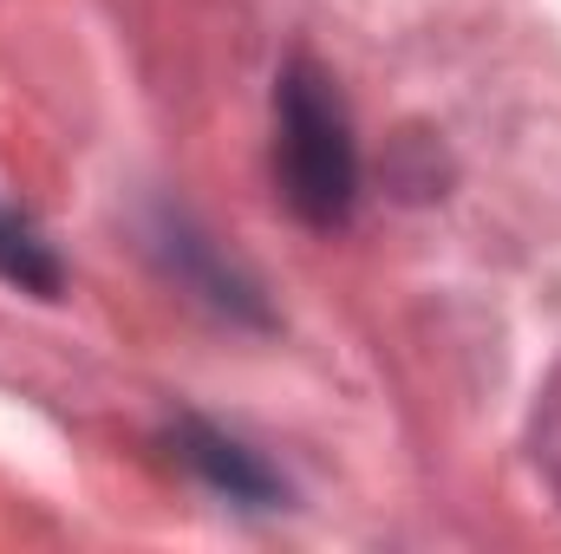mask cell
<instances>
[{
	"instance_id": "obj_1",
	"label": "cell",
	"mask_w": 561,
	"mask_h": 554,
	"mask_svg": "<svg viewBox=\"0 0 561 554\" xmlns=\"http://www.w3.org/2000/svg\"><path fill=\"white\" fill-rule=\"evenodd\" d=\"M275 183L280 203L333 235L353 222L359 203V143H353V118L333 92V79L313 59H287L275 79Z\"/></svg>"
},
{
	"instance_id": "obj_2",
	"label": "cell",
	"mask_w": 561,
	"mask_h": 554,
	"mask_svg": "<svg viewBox=\"0 0 561 554\" xmlns=\"http://www.w3.org/2000/svg\"><path fill=\"white\" fill-rule=\"evenodd\" d=\"M170 443H176V457L216 489V496H229V503H249V509H275L280 496H287V483H280L275 470L249 450V443H236L229 430H216V424H203V417H183L176 430H170Z\"/></svg>"
},
{
	"instance_id": "obj_3",
	"label": "cell",
	"mask_w": 561,
	"mask_h": 554,
	"mask_svg": "<svg viewBox=\"0 0 561 554\" xmlns=\"http://www.w3.org/2000/svg\"><path fill=\"white\" fill-rule=\"evenodd\" d=\"M157 249L170 255V268L190 280V287H196L209 307H222V313H236V320H255V326L268 320V313H262V293H255V280H242L236 268H222V262H216V249H209V235H196L183 216H163V229H157Z\"/></svg>"
},
{
	"instance_id": "obj_4",
	"label": "cell",
	"mask_w": 561,
	"mask_h": 554,
	"mask_svg": "<svg viewBox=\"0 0 561 554\" xmlns=\"http://www.w3.org/2000/svg\"><path fill=\"white\" fill-rule=\"evenodd\" d=\"M0 280L20 287V293H33V300H53L66 287V268H59L53 242L20 209H7V203H0Z\"/></svg>"
}]
</instances>
